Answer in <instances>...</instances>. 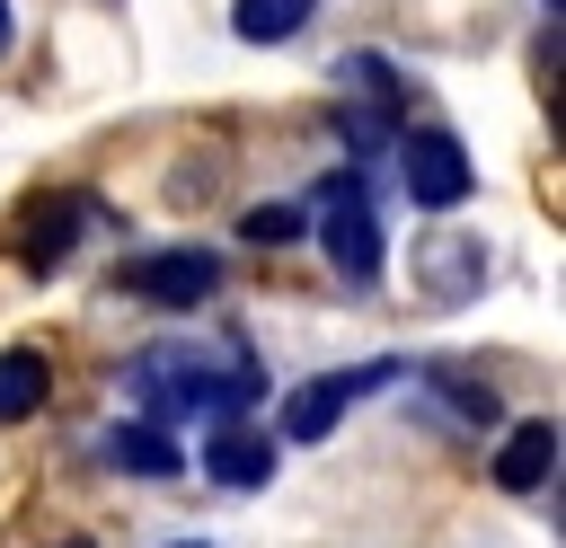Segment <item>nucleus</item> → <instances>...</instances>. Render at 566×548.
Here are the masks:
<instances>
[{
  "label": "nucleus",
  "instance_id": "9b49d317",
  "mask_svg": "<svg viewBox=\"0 0 566 548\" xmlns=\"http://www.w3.org/2000/svg\"><path fill=\"white\" fill-rule=\"evenodd\" d=\"M80 239V203H35L27 212V265H62Z\"/></svg>",
  "mask_w": 566,
  "mask_h": 548
},
{
  "label": "nucleus",
  "instance_id": "f8f14e48",
  "mask_svg": "<svg viewBox=\"0 0 566 548\" xmlns=\"http://www.w3.org/2000/svg\"><path fill=\"white\" fill-rule=\"evenodd\" d=\"M424 380H433V398H442L469 433H478V424H495V389H486V380H469V371H424Z\"/></svg>",
  "mask_w": 566,
  "mask_h": 548
},
{
  "label": "nucleus",
  "instance_id": "423d86ee",
  "mask_svg": "<svg viewBox=\"0 0 566 548\" xmlns=\"http://www.w3.org/2000/svg\"><path fill=\"white\" fill-rule=\"evenodd\" d=\"M203 468H212V486H265V477H274V442H265L256 424L221 415L212 442H203Z\"/></svg>",
  "mask_w": 566,
  "mask_h": 548
},
{
  "label": "nucleus",
  "instance_id": "1a4fd4ad",
  "mask_svg": "<svg viewBox=\"0 0 566 548\" xmlns=\"http://www.w3.org/2000/svg\"><path fill=\"white\" fill-rule=\"evenodd\" d=\"M44 389H53L44 354H35V345H9V354H0V424H27V415L44 407Z\"/></svg>",
  "mask_w": 566,
  "mask_h": 548
},
{
  "label": "nucleus",
  "instance_id": "f257e3e1",
  "mask_svg": "<svg viewBox=\"0 0 566 548\" xmlns=\"http://www.w3.org/2000/svg\"><path fill=\"white\" fill-rule=\"evenodd\" d=\"M124 380H133V398L150 407V415H239L256 389H265V371H212L203 354H177V345H150V354H133L124 362Z\"/></svg>",
  "mask_w": 566,
  "mask_h": 548
},
{
  "label": "nucleus",
  "instance_id": "9d476101",
  "mask_svg": "<svg viewBox=\"0 0 566 548\" xmlns=\"http://www.w3.org/2000/svg\"><path fill=\"white\" fill-rule=\"evenodd\" d=\"M310 18H318V0H239V9H230L239 44H292Z\"/></svg>",
  "mask_w": 566,
  "mask_h": 548
},
{
  "label": "nucleus",
  "instance_id": "6e6552de",
  "mask_svg": "<svg viewBox=\"0 0 566 548\" xmlns=\"http://www.w3.org/2000/svg\"><path fill=\"white\" fill-rule=\"evenodd\" d=\"M97 451H106V468H133V477H177V468H186V451H177L159 424H106Z\"/></svg>",
  "mask_w": 566,
  "mask_h": 548
},
{
  "label": "nucleus",
  "instance_id": "0eeeda50",
  "mask_svg": "<svg viewBox=\"0 0 566 548\" xmlns=\"http://www.w3.org/2000/svg\"><path fill=\"white\" fill-rule=\"evenodd\" d=\"M548 468H557V424L548 415L539 424H513L504 451H495V486L504 495H531V486H548Z\"/></svg>",
  "mask_w": 566,
  "mask_h": 548
},
{
  "label": "nucleus",
  "instance_id": "4468645a",
  "mask_svg": "<svg viewBox=\"0 0 566 548\" xmlns=\"http://www.w3.org/2000/svg\"><path fill=\"white\" fill-rule=\"evenodd\" d=\"M0 53H9V0H0Z\"/></svg>",
  "mask_w": 566,
  "mask_h": 548
},
{
  "label": "nucleus",
  "instance_id": "ddd939ff",
  "mask_svg": "<svg viewBox=\"0 0 566 548\" xmlns=\"http://www.w3.org/2000/svg\"><path fill=\"white\" fill-rule=\"evenodd\" d=\"M239 239H248V247H292V239H301V212H292V203H256V212L239 221Z\"/></svg>",
  "mask_w": 566,
  "mask_h": 548
},
{
  "label": "nucleus",
  "instance_id": "20e7f679",
  "mask_svg": "<svg viewBox=\"0 0 566 548\" xmlns=\"http://www.w3.org/2000/svg\"><path fill=\"white\" fill-rule=\"evenodd\" d=\"M318 247H327V265H336L345 283H380V221H371V203H363V186H354V177H327Z\"/></svg>",
  "mask_w": 566,
  "mask_h": 548
},
{
  "label": "nucleus",
  "instance_id": "f03ea898",
  "mask_svg": "<svg viewBox=\"0 0 566 548\" xmlns=\"http://www.w3.org/2000/svg\"><path fill=\"white\" fill-rule=\"evenodd\" d=\"M389 150H398V168H407V194H416L424 212H451V203H469L478 168H469V150H460L442 124H424V133H398Z\"/></svg>",
  "mask_w": 566,
  "mask_h": 548
},
{
  "label": "nucleus",
  "instance_id": "7ed1b4c3",
  "mask_svg": "<svg viewBox=\"0 0 566 548\" xmlns=\"http://www.w3.org/2000/svg\"><path fill=\"white\" fill-rule=\"evenodd\" d=\"M212 283H221V256H203V247H159V256H124L115 265V292H133L150 309H195Z\"/></svg>",
  "mask_w": 566,
  "mask_h": 548
},
{
  "label": "nucleus",
  "instance_id": "2eb2a0df",
  "mask_svg": "<svg viewBox=\"0 0 566 548\" xmlns=\"http://www.w3.org/2000/svg\"><path fill=\"white\" fill-rule=\"evenodd\" d=\"M177 548H203V539H177Z\"/></svg>",
  "mask_w": 566,
  "mask_h": 548
},
{
  "label": "nucleus",
  "instance_id": "39448f33",
  "mask_svg": "<svg viewBox=\"0 0 566 548\" xmlns=\"http://www.w3.org/2000/svg\"><path fill=\"white\" fill-rule=\"evenodd\" d=\"M407 362H363V371H327V380H310V389H292L283 398V442H327L336 424H345V407L363 398V389H389Z\"/></svg>",
  "mask_w": 566,
  "mask_h": 548
}]
</instances>
